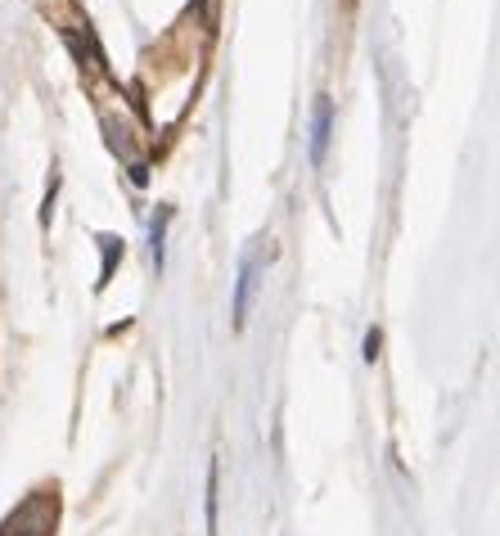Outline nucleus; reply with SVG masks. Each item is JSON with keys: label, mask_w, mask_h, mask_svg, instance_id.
I'll return each mask as SVG.
<instances>
[{"label": "nucleus", "mask_w": 500, "mask_h": 536, "mask_svg": "<svg viewBox=\"0 0 500 536\" xmlns=\"http://www.w3.org/2000/svg\"><path fill=\"white\" fill-rule=\"evenodd\" d=\"M329 136H334V104H329V95H320L316 113H311V163H320V158H325Z\"/></svg>", "instance_id": "f257e3e1"}, {"label": "nucleus", "mask_w": 500, "mask_h": 536, "mask_svg": "<svg viewBox=\"0 0 500 536\" xmlns=\"http://www.w3.org/2000/svg\"><path fill=\"white\" fill-rule=\"evenodd\" d=\"M100 244H104V266H100V284H109V275H113V262H118V253H122V239L104 235Z\"/></svg>", "instance_id": "20e7f679"}, {"label": "nucleus", "mask_w": 500, "mask_h": 536, "mask_svg": "<svg viewBox=\"0 0 500 536\" xmlns=\"http://www.w3.org/2000/svg\"><path fill=\"white\" fill-rule=\"evenodd\" d=\"M253 284H257V266H253V262H244V271H239V280H235V329H244V320H248Z\"/></svg>", "instance_id": "f03ea898"}, {"label": "nucleus", "mask_w": 500, "mask_h": 536, "mask_svg": "<svg viewBox=\"0 0 500 536\" xmlns=\"http://www.w3.org/2000/svg\"><path fill=\"white\" fill-rule=\"evenodd\" d=\"M379 347H383V334L370 329V334H365V361H379Z\"/></svg>", "instance_id": "423d86ee"}, {"label": "nucleus", "mask_w": 500, "mask_h": 536, "mask_svg": "<svg viewBox=\"0 0 500 536\" xmlns=\"http://www.w3.org/2000/svg\"><path fill=\"white\" fill-rule=\"evenodd\" d=\"M131 181L145 185V181H149V167H145V163H136V167H131Z\"/></svg>", "instance_id": "0eeeda50"}, {"label": "nucleus", "mask_w": 500, "mask_h": 536, "mask_svg": "<svg viewBox=\"0 0 500 536\" xmlns=\"http://www.w3.org/2000/svg\"><path fill=\"white\" fill-rule=\"evenodd\" d=\"M217 482H221V469L212 464L208 469V536H217Z\"/></svg>", "instance_id": "7ed1b4c3"}, {"label": "nucleus", "mask_w": 500, "mask_h": 536, "mask_svg": "<svg viewBox=\"0 0 500 536\" xmlns=\"http://www.w3.org/2000/svg\"><path fill=\"white\" fill-rule=\"evenodd\" d=\"M163 226H167V212H158V221H154V266L163 271Z\"/></svg>", "instance_id": "39448f33"}]
</instances>
